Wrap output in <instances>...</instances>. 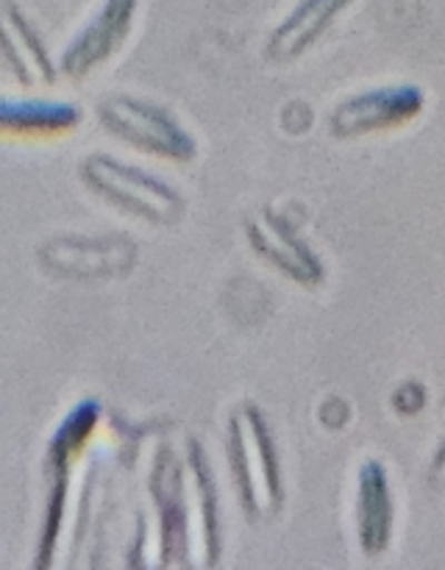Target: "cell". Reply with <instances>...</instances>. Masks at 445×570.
Instances as JSON below:
<instances>
[{"label":"cell","mask_w":445,"mask_h":570,"mask_svg":"<svg viewBox=\"0 0 445 570\" xmlns=\"http://www.w3.org/2000/svg\"><path fill=\"white\" fill-rule=\"evenodd\" d=\"M0 56L26 87H50L59 70L26 11L11 0H0Z\"/></svg>","instance_id":"cell-12"},{"label":"cell","mask_w":445,"mask_h":570,"mask_svg":"<svg viewBox=\"0 0 445 570\" xmlns=\"http://www.w3.org/2000/svg\"><path fill=\"white\" fill-rule=\"evenodd\" d=\"M81 122V109L67 100L0 98V134L9 137H56Z\"/></svg>","instance_id":"cell-13"},{"label":"cell","mask_w":445,"mask_h":570,"mask_svg":"<svg viewBox=\"0 0 445 570\" xmlns=\"http://www.w3.org/2000/svg\"><path fill=\"white\" fill-rule=\"evenodd\" d=\"M98 120L111 137L142 154L165 161H192L198 156V142L184 128L172 111L154 100L134 98V95H109L100 100Z\"/></svg>","instance_id":"cell-4"},{"label":"cell","mask_w":445,"mask_h":570,"mask_svg":"<svg viewBox=\"0 0 445 570\" xmlns=\"http://www.w3.org/2000/svg\"><path fill=\"white\" fill-rule=\"evenodd\" d=\"M139 0H103L92 17L78 28L59 56V72L70 81H81L103 67L131 37Z\"/></svg>","instance_id":"cell-8"},{"label":"cell","mask_w":445,"mask_h":570,"mask_svg":"<svg viewBox=\"0 0 445 570\" xmlns=\"http://www.w3.org/2000/svg\"><path fill=\"white\" fill-rule=\"evenodd\" d=\"M350 3L354 0H298L267 37V61H273V65H295V61L304 59L326 37L328 28L343 17V11Z\"/></svg>","instance_id":"cell-11"},{"label":"cell","mask_w":445,"mask_h":570,"mask_svg":"<svg viewBox=\"0 0 445 570\" xmlns=\"http://www.w3.org/2000/svg\"><path fill=\"white\" fill-rule=\"evenodd\" d=\"M100 404L95 399H83L65 415V421L50 434L48 451H44V476H48V507H44L42 540H39L37 568L53 566L59 551L65 527L70 523V507L76 501L72 482H76V465L81 462L83 451L89 449L95 429H98Z\"/></svg>","instance_id":"cell-2"},{"label":"cell","mask_w":445,"mask_h":570,"mask_svg":"<svg viewBox=\"0 0 445 570\" xmlns=\"http://www.w3.org/2000/svg\"><path fill=\"white\" fill-rule=\"evenodd\" d=\"M395 521L398 510L387 465L376 456H367L356 471L354 488L356 546L365 560H382L387 554L395 538Z\"/></svg>","instance_id":"cell-10"},{"label":"cell","mask_w":445,"mask_h":570,"mask_svg":"<svg viewBox=\"0 0 445 570\" xmlns=\"http://www.w3.org/2000/svg\"><path fill=\"white\" fill-rule=\"evenodd\" d=\"M81 181L106 204L150 226H172L184 215V200L176 187L109 154L87 156L81 161Z\"/></svg>","instance_id":"cell-3"},{"label":"cell","mask_w":445,"mask_h":570,"mask_svg":"<svg viewBox=\"0 0 445 570\" xmlns=\"http://www.w3.org/2000/svg\"><path fill=\"white\" fill-rule=\"evenodd\" d=\"M226 451L234 490L248 521L256 527L276 521L287 501V488L273 429L254 401H243L228 415Z\"/></svg>","instance_id":"cell-1"},{"label":"cell","mask_w":445,"mask_h":570,"mask_svg":"<svg viewBox=\"0 0 445 570\" xmlns=\"http://www.w3.org/2000/svg\"><path fill=\"white\" fill-rule=\"evenodd\" d=\"M426 109V92L417 83H384L348 95L328 111V134L334 139H359L395 131Z\"/></svg>","instance_id":"cell-7"},{"label":"cell","mask_w":445,"mask_h":570,"mask_svg":"<svg viewBox=\"0 0 445 570\" xmlns=\"http://www.w3.org/2000/svg\"><path fill=\"white\" fill-rule=\"evenodd\" d=\"M245 234H248V245L254 248V254L298 287L315 289L326 278V267H323L317 250L278 212L261 209L259 215L245 223Z\"/></svg>","instance_id":"cell-9"},{"label":"cell","mask_w":445,"mask_h":570,"mask_svg":"<svg viewBox=\"0 0 445 570\" xmlns=\"http://www.w3.org/2000/svg\"><path fill=\"white\" fill-rule=\"evenodd\" d=\"M39 265L65 282H115L137 267V245L122 234H56L37 250Z\"/></svg>","instance_id":"cell-5"},{"label":"cell","mask_w":445,"mask_h":570,"mask_svg":"<svg viewBox=\"0 0 445 570\" xmlns=\"http://www.w3.org/2000/svg\"><path fill=\"white\" fill-rule=\"evenodd\" d=\"M428 488L437 490V493H445V432L443 438H439L437 449H434L432 454V462H428Z\"/></svg>","instance_id":"cell-15"},{"label":"cell","mask_w":445,"mask_h":570,"mask_svg":"<svg viewBox=\"0 0 445 570\" xmlns=\"http://www.w3.org/2000/svg\"><path fill=\"white\" fill-rule=\"evenodd\" d=\"M181 540L184 562L215 568L220 560V507L204 449L189 440L181 456Z\"/></svg>","instance_id":"cell-6"},{"label":"cell","mask_w":445,"mask_h":570,"mask_svg":"<svg viewBox=\"0 0 445 570\" xmlns=\"http://www.w3.org/2000/svg\"><path fill=\"white\" fill-rule=\"evenodd\" d=\"M393 406L395 412H400V415H415L421 406H426V387H421V384H404V387H398L393 393Z\"/></svg>","instance_id":"cell-14"}]
</instances>
